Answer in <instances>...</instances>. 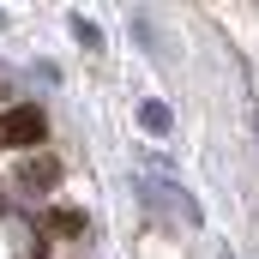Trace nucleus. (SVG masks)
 I'll use <instances>...</instances> for the list:
<instances>
[{
	"label": "nucleus",
	"instance_id": "2",
	"mask_svg": "<svg viewBox=\"0 0 259 259\" xmlns=\"http://www.w3.org/2000/svg\"><path fill=\"white\" fill-rule=\"evenodd\" d=\"M133 193H139V205H145L151 217H169V211H181L187 223H199V205L187 199V187H175V181H133Z\"/></svg>",
	"mask_w": 259,
	"mask_h": 259
},
{
	"label": "nucleus",
	"instance_id": "4",
	"mask_svg": "<svg viewBox=\"0 0 259 259\" xmlns=\"http://www.w3.org/2000/svg\"><path fill=\"white\" fill-rule=\"evenodd\" d=\"M139 127L157 133V139H169V133H175V109H169V103H157V97H145V103H139Z\"/></svg>",
	"mask_w": 259,
	"mask_h": 259
},
{
	"label": "nucleus",
	"instance_id": "7",
	"mask_svg": "<svg viewBox=\"0 0 259 259\" xmlns=\"http://www.w3.org/2000/svg\"><path fill=\"white\" fill-rule=\"evenodd\" d=\"M0 24H6V12H0Z\"/></svg>",
	"mask_w": 259,
	"mask_h": 259
},
{
	"label": "nucleus",
	"instance_id": "3",
	"mask_svg": "<svg viewBox=\"0 0 259 259\" xmlns=\"http://www.w3.org/2000/svg\"><path fill=\"white\" fill-rule=\"evenodd\" d=\"M55 181H61V157H49V151L36 157V151H30V157L18 163V187H24V193H49Z\"/></svg>",
	"mask_w": 259,
	"mask_h": 259
},
{
	"label": "nucleus",
	"instance_id": "9",
	"mask_svg": "<svg viewBox=\"0 0 259 259\" xmlns=\"http://www.w3.org/2000/svg\"><path fill=\"white\" fill-rule=\"evenodd\" d=\"M223 259H229V253H223Z\"/></svg>",
	"mask_w": 259,
	"mask_h": 259
},
{
	"label": "nucleus",
	"instance_id": "6",
	"mask_svg": "<svg viewBox=\"0 0 259 259\" xmlns=\"http://www.w3.org/2000/svg\"><path fill=\"white\" fill-rule=\"evenodd\" d=\"M72 36H78V49H103V30H97L84 12H72Z\"/></svg>",
	"mask_w": 259,
	"mask_h": 259
},
{
	"label": "nucleus",
	"instance_id": "8",
	"mask_svg": "<svg viewBox=\"0 0 259 259\" xmlns=\"http://www.w3.org/2000/svg\"><path fill=\"white\" fill-rule=\"evenodd\" d=\"M253 133H259V121H253Z\"/></svg>",
	"mask_w": 259,
	"mask_h": 259
},
{
	"label": "nucleus",
	"instance_id": "5",
	"mask_svg": "<svg viewBox=\"0 0 259 259\" xmlns=\"http://www.w3.org/2000/svg\"><path fill=\"white\" fill-rule=\"evenodd\" d=\"M91 217L84 211H72V205H49L42 211V235H72V229H84Z\"/></svg>",
	"mask_w": 259,
	"mask_h": 259
},
{
	"label": "nucleus",
	"instance_id": "1",
	"mask_svg": "<svg viewBox=\"0 0 259 259\" xmlns=\"http://www.w3.org/2000/svg\"><path fill=\"white\" fill-rule=\"evenodd\" d=\"M42 139H49V115H42V103H6V109H0V145L36 151Z\"/></svg>",
	"mask_w": 259,
	"mask_h": 259
}]
</instances>
